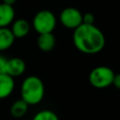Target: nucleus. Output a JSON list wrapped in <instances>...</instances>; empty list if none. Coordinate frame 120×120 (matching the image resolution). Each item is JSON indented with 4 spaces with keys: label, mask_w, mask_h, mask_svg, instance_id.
Masks as SVG:
<instances>
[{
    "label": "nucleus",
    "mask_w": 120,
    "mask_h": 120,
    "mask_svg": "<svg viewBox=\"0 0 120 120\" xmlns=\"http://www.w3.org/2000/svg\"><path fill=\"white\" fill-rule=\"evenodd\" d=\"M61 23L69 29H75L82 23V14L79 9L72 7L65 8L60 13Z\"/></svg>",
    "instance_id": "nucleus-5"
},
{
    "label": "nucleus",
    "mask_w": 120,
    "mask_h": 120,
    "mask_svg": "<svg viewBox=\"0 0 120 120\" xmlns=\"http://www.w3.org/2000/svg\"><path fill=\"white\" fill-rule=\"evenodd\" d=\"M3 1V3H5V4H8V5H13L17 0H2Z\"/></svg>",
    "instance_id": "nucleus-17"
},
{
    "label": "nucleus",
    "mask_w": 120,
    "mask_h": 120,
    "mask_svg": "<svg viewBox=\"0 0 120 120\" xmlns=\"http://www.w3.org/2000/svg\"><path fill=\"white\" fill-rule=\"evenodd\" d=\"M8 58L5 57L4 55L0 54V74L6 72V65H7Z\"/></svg>",
    "instance_id": "nucleus-15"
},
{
    "label": "nucleus",
    "mask_w": 120,
    "mask_h": 120,
    "mask_svg": "<svg viewBox=\"0 0 120 120\" xmlns=\"http://www.w3.org/2000/svg\"><path fill=\"white\" fill-rule=\"evenodd\" d=\"M25 68H26L25 62L22 58L11 57V58H8L5 73L8 74L9 76H11L15 79L16 77L22 75L25 71Z\"/></svg>",
    "instance_id": "nucleus-6"
},
{
    "label": "nucleus",
    "mask_w": 120,
    "mask_h": 120,
    "mask_svg": "<svg viewBox=\"0 0 120 120\" xmlns=\"http://www.w3.org/2000/svg\"><path fill=\"white\" fill-rule=\"evenodd\" d=\"M32 120H59V117L53 111L45 109L36 112Z\"/></svg>",
    "instance_id": "nucleus-13"
},
{
    "label": "nucleus",
    "mask_w": 120,
    "mask_h": 120,
    "mask_svg": "<svg viewBox=\"0 0 120 120\" xmlns=\"http://www.w3.org/2000/svg\"><path fill=\"white\" fill-rule=\"evenodd\" d=\"M15 89V80L7 73L0 74V99L11 96Z\"/></svg>",
    "instance_id": "nucleus-7"
},
{
    "label": "nucleus",
    "mask_w": 120,
    "mask_h": 120,
    "mask_svg": "<svg viewBox=\"0 0 120 120\" xmlns=\"http://www.w3.org/2000/svg\"><path fill=\"white\" fill-rule=\"evenodd\" d=\"M28 108H29V105L22 98H19V99H16L11 104L9 112L11 116H13L14 118H22L27 113Z\"/></svg>",
    "instance_id": "nucleus-12"
},
{
    "label": "nucleus",
    "mask_w": 120,
    "mask_h": 120,
    "mask_svg": "<svg viewBox=\"0 0 120 120\" xmlns=\"http://www.w3.org/2000/svg\"><path fill=\"white\" fill-rule=\"evenodd\" d=\"M112 84L114 85L115 88H117L118 90H120V73L114 74L113 81H112Z\"/></svg>",
    "instance_id": "nucleus-16"
},
{
    "label": "nucleus",
    "mask_w": 120,
    "mask_h": 120,
    "mask_svg": "<svg viewBox=\"0 0 120 120\" xmlns=\"http://www.w3.org/2000/svg\"><path fill=\"white\" fill-rule=\"evenodd\" d=\"M15 20V10L11 5L0 3V28L8 27Z\"/></svg>",
    "instance_id": "nucleus-9"
},
{
    "label": "nucleus",
    "mask_w": 120,
    "mask_h": 120,
    "mask_svg": "<svg viewBox=\"0 0 120 120\" xmlns=\"http://www.w3.org/2000/svg\"><path fill=\"white\" fill-rule=\"evenodd\" d=\"M114 74L115 73L111 68L106 66H98L90 71L88 80L93 87L103 89L112 84Z\"/></svg>",
    "instance_id": "nucleus-3"
},
{
    "label": "nucleus",
    "mask_w": 120,
    "mask_h": 120,
    "mask_svg": "<svg viewBox=\"0 0 120 120\" xmlns=\"http://www.w3.org/2000/svg\"><path fill=\"white\" fill-rule=\"evenodd\" d=\"M72 40L75 48L85 54H96L105 46V36L95 24L82 23L74 29Z\"/></svg>",
    "instance_id": "nucleus-1"
},
{
    "label": "nucleus",
    "mask_w": 120,
    "mask_h": 120,
    "mask_svg": "<svg viewBox=\"0 0 120 120\" xmlns=\"http://www.w3.org/2000/svg\"><path fill=\"white\" fill-rule=\"evenodd\" d=\"M15 37L8 27L0 28V52L8 50L14 43Z\"/></svg>",
    "instance_id": "nucleus-11"
},
{
    "label": "nucleus",
    "mask_w": 120,
    "mask_h": 120,
    "mask_svg": "<svg viewBox=\"0 0 120 120\" xmlns=\"http://www.w3.org/2000/svg\"><path fill=\"white\" fill-rule=\"evenodd\" d=\"M21 98L29 106L40 103L45 95V86L42 80L35 75L23 79L20 88Z\"/></svg>",
    "instance_id": "nucleus-2"
},
{
    "label": "nucleus",
    "mask_w": 120,
    "mask_h": 120,
    "mask_svg": "<svg viewBox=\"0 0 120 120\" xmlns=\"http://www.w3.org/2000/svg\"><path fill=\"white\" fill-rule=\"evenodd\" d=\"M9 29L11 30L15 38H22L29 34L31 25L25 19H17L12 22Z\"/></svg>",
    "instance_id": "nucleus-8"
},
{
    "label": "nucleus",
    "mask_w": 120,
    "mask_h": 120,
    "mask_svg": "<svg viewBox=\"0 0 120 120\" xmlns=\"http://www.w3.org/2000/svg\"><path fill=\"white\" fill-rule=\"evenodd\" d=\"M95 22V16L90 13V12H86L84 14H82V23L84 24H94Z\"/></svg>",
    "instance_id": "nucleus-14"
},
{
    "label": "nucleus",
    "mask_w": 120,
    "mask_h": 120,
    "mask_svg": "<svg viewBox=\"0 0 120 120\" xmlns=\"http://www.w3.org/2000/svg\"><path fill=\"white\" fill-rule=\"evenodd\" d=\"M56 40L55 37L52 33H44V34H38V39H37V45L38 49L42 52H50L52 51L55 46Z\"/></svg>",
    "instance_id": "nucleus-10"
},
{
    "label": "nucleus",
    "mask_w": 120,
    "mask_h": 120,
    "mask_svg": "<svg viewBox=\"0 0 120 120\" xmlns=\"http://www.w3.org/2000/svg\"><path fill=\"white\" fill-rule=\"evenodd\" d=\"M34 30L38 34L52 33L56 26L55 15L48 9H42L37 12L32 21Z\"/></svg>",
    "instance_id": "nucleus-4"
}]
</instances>
